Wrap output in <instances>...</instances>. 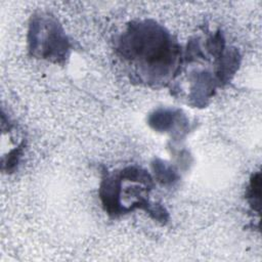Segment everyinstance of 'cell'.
<instances>
[{
	"instance_id": "6da1fadb",
	"label": "cell",
	"mask_w": 262,
	"mask_h": 262,
	"mask_svg": "<svg viewBox=\"0 0 262 262\" xmlns=\"http://www.w3.org/2000/svg\"><path fill=\"white\" fill-rule=\"evenodd\" d=\"M120 49L126 58L141 67L144 75L150 74L154 82L165 81L174 72L179 52L162 28L147 24L131 27L123 36Z\"/></svg>"
}]
</instances>
